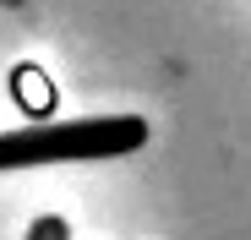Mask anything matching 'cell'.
Returning a JSON list of instances; mask_svg holds the SVG:
<instances>
[{
    "label": "cell",
    "instance_id": "6da1fadb",
    "mask_svg": "<svg viewBox=\"0 0 251 240\" xmlns=\"http://www.w3.org/2000/svg\"><path fill=\"white\" fill-rule=\"evenodd\" d=\"M148 142L142 115H99V120H55V126L0 131V169L33 164H82V158H120Z\"/></svg>",
    "mask_w": 251,
    "mask_h": 240
},
{
    "label": "cell",
    "instance_id": "7a4b0ae2",
    "mask_svg": "<svg viewBox=\"0 0 251 240\" xmlns=\"http://www.w3.org/2000/svg\"><path fill=\"white\" fill-rule=\"evenodd\" d=\"M27 240H66V224H60V218H38Z\"/></svg>",
    "mask_w": 251,
    "mask_h": 240
}]
</instances>
